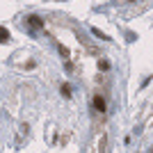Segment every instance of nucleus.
Returning a JSON list of instances; mask_svg holds the SVG:
<instances>
[{"label":"nucleus","instance_id":"f257e3e1","mask_svg":"<svg viewBox=\"0 0 153 153\" xmlns=\"http://www.w3.org/2000/svg\"><path fill=\"white\" fill-rule=\"evenodd\" d=\"M94 108L98 112H105V101H103V96H94Z\"/></svg>","mask_w":153,"mask_h":153},{"label":"nucleus","instance_id":"20e7f679","mask_svg":"<svg viewBox=\"0 0 153 153\" xmlns=\"http://www.w3.org/2000/svg\"><path fill=\"white\" fill-rule=\"evenodd\" d=\"M130 2H133V0H130Z\"/></svg>","mask_w":153,"mask_h":153},{"label":"nucleus","instance_id":"7ed1b4c3","mask_svg":"<svg viewBox=\"0 0 153 153\" xmlns=\"http://www.w3.org/2000/svg\"><path fill=\"white\" fill-rule=\"evenodd\" d=\"M30 23H32V25H34V27H39V25H41V21H39L37 16H32V19H30Z\"/></svg>","mask_w":153,"mask_h":153},{"label":"nucleus","instance_id":"f03ea898","mask_svg":"<svg viewBox=\"0 0 153 153\" xmlns=\"http://www.w3.org/2000/svg\"><path fill=\"white\" fill-rule=\"evenodd\" d=\"M7 39H9V32L5 27H0V41H7Z\"/></svg>","mask_w":153,"mask_h":153}]
</instances>
